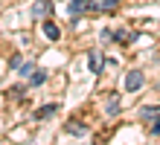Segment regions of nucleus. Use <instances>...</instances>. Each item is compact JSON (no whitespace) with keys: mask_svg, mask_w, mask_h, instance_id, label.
I'll return each mask as SVG.
<instances>
[{"mask_svg":"<svg viewBox=\"0 0 160 145\" xmlns=\"http://www.w3.org/2000/svg\"><path fill=\"white\" fill-rule=\"evenodd\" d=\"M140 87H143V73H140V70H131L125 75V90L128 93H137Z\"/></svg>","mask_w":160,"mask_h":145,"instance_id":"nucleus-1","label":"nucleus"},{"mask_svg":"<svg viewBox=\"0 0 160 145\" xmlns=\"http://www.w3.org/2000/svg\"><path fill=\"white\" fill-rule=\"evenodd\" d=\"M55 113H58V104H55V102H50V104H44V108H38V110H35V119H38V122H44V119H50V116H55Z\"/></svg>","mask_w":160,"mask_h":145,"instance_id":"nucleus-2","label":"nucleus"},{"mask_svg":"<svg viewBox=\"0 0 160 145\" xmlns=\"http://www.w3.org/2000/svg\"><path fill=\"white\" fill-rule=\"evenodd\" d=\"M88 9H90V0H70L67 12H70V17H79L82 12H88Z\"/></svg>","mask_w":160,"mask_h":145,"instance_id":"nucleus-3","label":"nucleus"},{"mask_svg":"<svg viewBox=\"0 0 160 145\" xmlns=\"http://www.w3.org/2000/svg\"><path fill=\"white\" fill-rule=\"evenodd\" d=\"M50 9H52L50 0H35V6H32V12H29V15H32V17H44Z\"/></svg>","mask_w":160,"mask_h":145,"instance_id":"nucleus-4","label":"nucleus"},{"mask_svg":"<svg viewBox=\"0 0 160 145\" xmlns=\"http://www.w3.org/2000/svg\"><path fill=\"white\" fill-rule=\"evenodd\" d=\"M44 35L50 38V41H58V38H61L58 23H55V21H44Z\"/></svg>","mask_w":160,"mask_h":145,"instance_id":"nucleus-5","label":"nucleus"},{"mask_svg":"<svg viewBox=\"0 0 160 145\" xmlns=\"http://www.w3.org/2000/svg\"><path fill=\"white\" fill-rule=\"evenodd\" d=\"M88 67H90V73H102V58H99L96 50H90V55H88Z\"/></svg>","mask_w":160,"mask_h":145,"instance_id":"nucleus-6","label":"nucleus"},{"mask_svg":"<svg viewBox=\"0 0 160 145\" xmlns=\"http://www.w3.org/2000/svg\"><path fill=\"white\" fill-rule=\"evenodd\" d=\"M64 131H67V133H76V137H82V133H88V125H82V122H67V125H64Z\"/></svg>","mask_w":160,"mask_h":145,"instance_id":"nucleus-7","label":"nucleus"},{"mask_svg":"<svg viewBox=\"0 0 160 145\" xmlns=\"http://www.w3.org/2000/svg\"><path fill=\"white\" fill-rule=\"evenodd\" d=\"M32 73H35V64H32V61H26V64L21 61V67H18V75H21V79H29Z\"/></svg>","mask_w":160,"mask_h":145,"instance_id":"nucleus-8","label":"nucleus"},{"mask_svg":"<svg viewBox=\"0 0 160 145\" xmlns=\"http://www.w3.org/2000/svg\"><path fill=\"white\" fill-rule=\"evenodd\" d=\"M44 81H47V73H44V70H35V73L29 75V84H32V87H41Z\"/></svg>","mask_w":160,"mask_h":145,"instance_id":"nucleus-9","label":"nucleus"},{"mask_svg":"<svg viewBox=\"0 0 160 145\" xmlns=\"http://www.w3.org/2000/svg\"><path fill=\"white\" fill-rule=\"evenodd\" d=\"M140 116H143V119H157V116H160V108H143Z\"/></svg>","mask_w":160,"mask_h":145,"instance_id":"nucleus-10","label":"nucleus"},{"mask_svg":"<svg viewBox=\"0 0 160 145\" xmlns=\"http://www.w3.org/2000/svg\"><path fill=\"white\" fill-rule=\"evenodd\" d=\"M119 3H122V0H99V6L105 9V12H111V9H117Z\"/></svg>","mask_w":160,"mask_h":145,"instance_id":"nucleus-11","label":"nucleus"},{"mask_svg":"<svg viewBox=\"0 0 160 145\" xmlns=\"http://www.w3.org/2000/svg\"><path fill=\"white\" fill-rule=\"evenodd\" d=\"M119 110V102H117V96H111V102H108V113H117Z\"/></svg>","mask_w":160,"mask_h":145,"instance_id":"nucleus-12","label":"nucleus"},{"mask_svg":"<svg viewBox=\"0 0 160 145\" xmlns=\"http://www.w3.org/2000/svg\"><path fill=\"white\" fill-rule=\"evenodd\" d=\"M9 67H12V70H18V67H21V55H12V61H9Z\"/></svg>","mask_w":160,"mask_h":145,"instance_id":"nucleus-13","label":"nucleus"},{"mask_svg":"<svg viewBox=\"0 0 160 145\" xmlns=\"http://www.w3.org/2000/svg\"><path fill=\"white\" fill-rule=\"evenodd\" d=\"M152 133H160V116H157V119L152 122Z\"/></svg>","mask_w":160,"mask_h":145,"instance_id":"nucleus-14","label":"nucleus"}]
</instances>
